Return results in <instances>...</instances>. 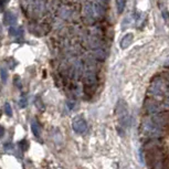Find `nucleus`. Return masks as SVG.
Listing matches in <instances>:
<instances>
[{
  "instance_id": "obj_1",
  "label": "nucleus",
  "mask_w": 169,
  "mask_h": 169,
  "mask_svg": "<svg viewBox=\"0 0 169 169\" xmlns=\"http://www.w3.org/2000/svg\"><path fill=\"white\" fill-rule=\"evenodd\" d=\"M116 116L118 119V124L121 127L126 128L129 126V113L128 105L124 100H119L116 105Z\"/></svg>"
},
{
  "instance_id": "obj_2",
  "label": "nucleus",
  "mask_w": 169,
  "mask_h": 169,
  "mask_svg": "<svg viewBox=\"0 0 169 169\" xmlns=\"http://www.w3.org/2000/svg\"><path fill=\"white\" fill-rule=\"evenodd\" d=\"M141 132L146 137H149V138H156L161 135L160 126H158L152 121H145L141 126Z\"/></svg>"
},
{
  "instance_id": "obj_3",
  "label": "nucleus",
  "mask_w": 169,
  "mask_h": 169,
  "mask_svg": "<svg viewBox=\"0 0 169 169\" xmlns=\"http://www.w3.org/2000/svg\"><path fill=\"white\" fill-rule=\"evenodd\" d=\"M72 128L75 133L84 134L87 130V123L82 115H76L72 121Z\"/></svg>"
},
{
  "instance_id": "obj_4",
  "label": "nucleus",
  "mask_w": 169,
  "mask_h": 169,
  "mask_svg": "<svg viewBox=\"0 0 169 169\" xmlns=\"http://www.w3.org/2000/svg\"><path fill=\"white\" fill-rule=\"evenodd\" d=\"M150 91L154 94L157 95H161L163 92L166 91V84L163 81H154L152 83V86H150Z\"/></svg>"
},
{
  "instance_id": "obj_5",
  "label": "nucleus",
  "mask_w": 169,
  "mask_h": 169,
  "mask_svg": "<svg viewBox=\"0 0 169 169\" xmlns=\"http://www.w3.org/2000/svg\"><path fill=\"white\" fill-rule=\"evenodd\" d=\"M145 107H146V111L149 114H156L160 111V106L156 101L148 100L145 104Z\"/></svg>"
},
{
  "instance_id": "obj_6",
  "label": "nucleus",
  "mask_w": 169,
  "mask_h": 169,
  "mask_svg": "<svg viewBox=\"0 0 169 169\" xmlns=\"http://www.w3.org/2000/svg\"><path fill=\"white\" fill-rule=\"evenodd\" d=\"M133 39H134V36L132 33L125 34V36H123L122 41H121V48H122V49L128 48L132 43H133Z\"/></svg>"
},
{
  "instance_id": "obj_7",
  "label": "nucleus",
  "mask_w": 169,
  "mask_h": 169,
  "mask_svg": "<svg viewBox=\"0 0 169 169\" xmlns=\"http://www.w3.org/2000/svg\"><path fill=\"white\" fill-rule=\"evenodd\" d=\"M5 23L6 25H16V21H17V17H16V14L12 13V12L8 11L5 13Z\"/></svg>"
},
{
  "instance_id": "obj_8",
  "label": "nucleus",
  "mask_w": 169,
  "mask_h": 169,
  "mask_svg": "<svg viewBox=\"0 0 169 169\" xmlns=\"http://www.w3.org/2000/svg\"><path fill=\"white\" fill-rule=\"evenodd\" d=\"M31 130H32V133L36 138H39L40 135H41V129H40L39 124L36 121H32V123H31Z\"/></svg>"
},
{
  "instance_id": "obj_9",
  "label": "nucleus",
  "mask_w": 169,
  "mask_h": 169,
  "mask_svg": "<svg viewBox=\"0 0 169 169\" xmlns=\"http://www.w3.org/2000/svg\"><path fill=\"white\" fill-rule=\"evenodd\" d=\"M125 6H126V0H116V7L118 13H122L124 11Z\"/></svg>"
},
{
  "instance_id": "obj_10",
  "label": "nucleus",
  "mask_w": 169,
  "mask_h": 169,
  "mask_svg": "<svg viewBox=\"0 0 169 169\" xmlns=\"http://www.w3.org/2000/svg\"><path fill=\"white\" fill-rule=\"evenodd\" d=\"M0 76H1V81L2 82H6L7 78H8V74H7V69L5 67H0Z\"/></svg>"
},
{
  "instance_id": "obj_11",
  "label": "nucleus",
  "mask_w": 169,
  "mask_h": 169,
  "mask_svg": "<svg viewBox=\"0 0 169 169\" xmlns=\"http://www.w3.org/2000/svg\"><path fill=\"white\" fill-rule=\"evenodd\" d=\"M5 113H6L7 116H9V117L12 116V109L9 103H6V104H5Z\"/></svg>"
},
{
  "instance_id": "obj_12",
  "label": "nucleus",
  "mask_w": 169,
  "mask_h": 169,
  "mask_svg": "<svg viewBox=\"0 0 169 169\" xmlns=\"http://www.w3.org/2000/svg\"><path fill=\"white\" fill-rule=\"evenodd\" d=\"M161 16H163V20L166 21L167 25H169V12H168V10H166V9H163V11H161Z\"/></svg>"
},
{
  "instance_id": "obj_13",
  "label": "nucleus",
  "mask_w": 169,
  "mask_h": 169,
  "mask_svg": "<svg viewBox=\"0 0 169 169\" xmlns=\"http://www.w3.org/2000/svg\"><path fill=\"white\" fill-rule=\"evenodd\" d=\"M27 104H28V101H27V97L23 96L20 98V103H19V105L21 108H25V106H27Z\"/></svg>"
},
{
  "instance_id": "obj_14",
  "label": "nucleus",
  "mask_w": 169,
  "mask_h": 169,
  "mask_svg": "<svg viewBox=\"0 0 169 169\" xmlns=\"http://www.w3.org/2000/svg\"><path fill=\"white\" fill-rule=\"evenodd\" d=\"M36 107L40 108V109H44V105H43L41 98H39V97H36Z\"/></svg>"
},
{
  "instance_id": "obj_15",
  "label": "nucleus",
  "mask_w": 169,
  "mask_h": 169,
  "mask_svg": "<svg viewBox=\"0 0 169 169\" xmlns=\"http://www.w3.org/2000/svg\"><path fill=\"white\" fill-rule=\"evenodd\" d=\"M19 144H20V148H21L22 150H27V149H28L29 146H28V141H27V140H25V139H23V140L20 141Z\"/></svg>"
},
{
  "instance_id": "obj_16",
  "label": "nucleus",
  "mask_w": 169,
  "mask_h": 169,
  "mask_svg": "<svg viewBox=\"0 0 169 169\" xmlns=\"http://www.w3.org/2000/svg\"><path fill=\"white\" fill-rule=\"evenodd\" d=\"M3 135H5V128H3L2 126H0V138H1Z\"/></svg>"
}]
</instances>
